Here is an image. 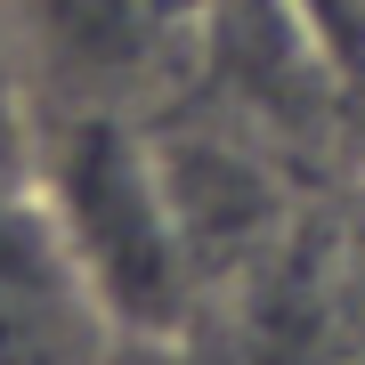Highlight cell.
<instances>
[{"mask_svg":"<svg viewBox=\"0 0 365 365\" xmlns=\"http://www.w3.org/2000/svg\"><path fill=\"white\" fill-rule=\"evenodd\" d=\"M33 187L66 252L130 349H187L203 325V284L163 187L155 130L130 106H57L33 114Z\"/></svg>","mask_w":365,"mask_h":365,"instance_id":"1","label":"cell"},{"mask_svg":"<svg viewBox=\"0 0 365 365\" xmlns=\"http://www.w3.org/2000/svg\"><path fill=\"white\" fill-rule=\"evenodd\" d=\"M0 365H138L66 252L41 187L0 195Z\"/></svg>","mask_w":365,"mask_h":365,"instance_id":"2","label":"cell"},{"mask_svg":"<svg viewBox=\"0 0 365 365\" xmlns=\"http://www.w3.org/2000/svg\"><path fill=\"white\" fill-rule=\"evenodd\" d=\"M25 187H33V90H25L9 0H0V195H25Z\"/></svg>","mask_w":365,"mask_h":365,"instance_id":"3","label":"cell"},{"mask_svg":"<svg viewBox=\"0 0 365 365\" xmlns=\"http://www.w3.org/2000/svg\"><path fill=\"white\" fill-rule=\"evenodd\" d=\"M292 16L309 25V41L325 49V66L365 90V0H292Z\"/></svg>","mask_w":365,"mask_h":365,"instance_id":"4","label":"cell"},{"mask_svg":"<svg viewBox=\"0 0 365 365\" xmlns=\"http://www.w3.org/2000/svg\"><path fill=\"white\" fill-rule=\"evenodd\" d=\"M341 292H349V309L365 317V211L349 220V244H341Z\"/></svg>","mask_w":365,"mask_h":365,"instance_id":"5","label":"cell"},{"mask_svg":"<svg viewBox=\"0 0 365 365\" xmlns=\"http://www.w3.org/2000/svg\"><path fill=\"white\" fill-rule=\"evenodd\" d=\"M138 365H195V349H138Z\"/></svg>","mask_w":365,"mask_h":365,"instance_id":"6","label":"cell"}]
</instances>
